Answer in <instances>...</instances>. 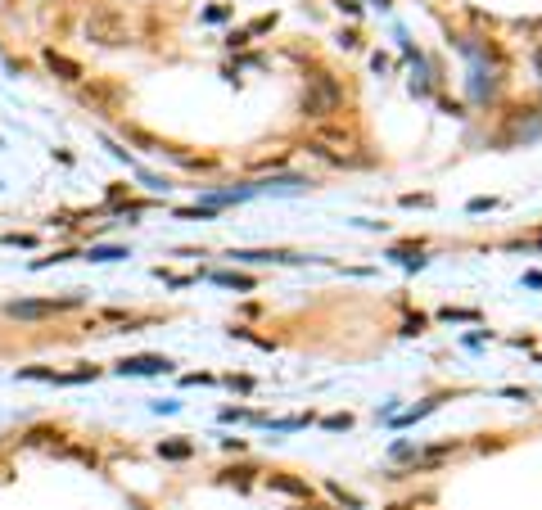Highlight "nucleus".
<instances>
[{"mask_svg": "<svg viewBox=\"0 0 542 510\" xmlns=\"http://www.w3.org/2000/svg\"><path fill=\"white\" fill-rule=\"evenodd\" d=\"M86 37L100 41V46H127V27L118 23V18L108 14V9H100V14L86 18Z\"/></svg>", "mask_w": 542, "mask_h": 510, "instance_id": "nucleus-2", "label": "nucleus"}, {"mask_svg": "<svg viewBox=\"0 0 542 510\" xmlns=\"http://www.w3.org/2000/svg\"><path fill=\"white\" fill-rule=\"evenodd\" d=\"M158 457L181 461V457H190V442H158Z\"/></svg>", "mask_w": 542, "mask_h": 510, "instance_id": "nucleus-7", "label": "nucleus"}, {"mask_svg": "<svg viewBox=\"0 0 542 510\" xmlns=\"http://www.w3.org/2000/svg\"><path fill=\"white\" fill-rule=\"evenodd\" d=\"M217 280V285H235V289H248V285H253V280H244V276H213Z\"/></svg>", "mask_w": 542, "mask_h": 510, "instance_id": "nucleus-9", "label": "nucleus"}, {"mask_svg": "<svg viewBox=\"0 0 542 510\" xmlns=\"http://www.w3.org/2000/svg\"><path fill=\"white\" fill-rule=\"evenodd\" d=\"M46 63H50L54 72H59L63 82H77V77H82V68H77V63H73V59H63V54H54V50H46Z\"/></svg>", "mask_w": 542, "mask_h": 510, "instance_id": "nucleus-5", "label": "nucleus"}, {"mask_svg": "<svg viewBox=\"0 0 542 510\" xmlns=\"http://www.w3.org/2000/svg\"><path fill=\"white\" fill-rule=\"evenodd\" d=\"M344 104V91L330 72H312L308 77V91H303V113L308 117H330L334 108Z\"/></svg>", "mask_w": 542, "mask_h": 510, "instance_id": "nucleus-1", "label": "nucleus"}, {"mask_svg": "<svg viewBox=\"0 0 542 510\" xmlns=\"http://www.w3.org/2000/svg\"><path fill=\"white\" fill-rule=\"evenodd\" d=\"M68 307H73V298H63V302L37 298V302H9L5 317H14V321H46V317H59V312H68Z\"/></svg>", "mask_w": 542, "mask_h": 510, "instance_id": "nucleus-3", "label": "nucleus"}, {"mask_svg": "<svg viewBox=\"0 0 542 510\" xmlns=\"http://www.w3.org/2000/svg\"><path fill=\"white\" fill-rule=\"evenodd\" d=\"M95 262H118V257H127V248H91Z\"/></svg>", "mask_w": 542, "mask_h": 510, "instance_id": "nucleus-8", "label": "nucleus"}, {"mask_svg": "<svg viewBox=\"0 0 542 510\" xmlns=\"http://www.w3.org/2000/svg\"><path fill=\"white\" fill-rule=\"evenodd\" d=\"M168 357H127V362H118V371L122 375H163L168 371Z\"/></svg>", "mask_w": 542, "mask_h": 510, "instance_id": "nucleus-4", "label": "nucleus"}, {"mask_svg": "<svg viewBox=\"0 0 542 510\" xmlns=\"http://www.w3.org/2000/svg\"><path fill=\"white\" fill-rule=\"evenodd\" d=\"M267 483L276 487V492H289V497H308V483H303V479H289V474H271Z\"/></svg>", "mask_w": 542, "mask_h": 510, "instance_id": "nucleus-6", "label": "nucleus"}]
</instances>
